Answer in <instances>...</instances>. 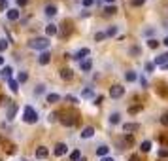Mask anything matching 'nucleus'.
<instances>
[{
  "label": "nucleus",
  "instance_id": "obj_43",
  "mask_svg": "<svg viewBox=\"0 0 168 161\" xmlns=\"http://www.w3.org/2000/svg\"><path fill=\"white\" fill-rule=\"evenodd\" d=\"M100 161H115V159H111V157H108V155H106V157H102Z\"/></svg>",
  "mask_w": 168,
  "mask_h": 161
},
{
  "label": "nucleus",
  "instance_id": "obj_38",
  "mask_svg": "<svg viewBox=\"0 0 168 161\" xmlns=\"http://www.w3.org/2000/svg\"><path fill=\"white\" fill-rule=\"evenodd\" d=\"M161 123H162V125H168V114H164V116L161 117Z\"/></svg>",
  "mask_w": 168,
  "mask_h": 161
},
{
  "label": "nucleus",
  "instance_id": "obj_22",
  "mask_svg": "<svg viewBox=\"0 0 168 161\" xmlns=\"http://www.w3.org/2000/svg\"><path fill=\"white\" fill-rule=\"evenodd\" d=\"M81 97H83V99H93V97H95V93H93V89H83L81 91Z\"/></svg>",
  "mask_w": 168,
  "mask_h": 161
},
{
  "label": "nucleus",
  "instance_id": "obj_26",
  "mask_svg": "<svg viewBox=\"0 0 168 161\" xmlns=\"http://www.w3.org/2000/svg\"><path fill=\"white\" fill-rule=\"evenodd\" d=\"M27 80H28V74H27V72H19V76H17V82H19V83H25Z\"/></svg>",
  "mask_w": 168,
  "mask_h": 161
},
{
  "label": "nucleus",
  "instance_id": "obj_46",
  "mask_svg": "<svg viewBox=\"0 0 168 161\" xmlns=\"http://www.w3.org/2000/svg\"><path fill=\"white\" fill-rule=\"evenodd\" d=\"M162 68H164V70H168V63H166V64H162Z\"/></svg>",
  "mask_w": 168,
  "mask_h": 161
},
{
  "label": "nucleus",
  "instance_id": "obj_35",
  "mask_svg": "<svg viewBox=\"0 0 168 161\" xmlns=\"http://www.w3.org/2000/svg\"><path fill=\"white\" fill-rule=\"evenodd\" d=\"M159 157H168V148H164V150H159Z\"/></svg>",
  "mask_w": 168,
  "mask_h": 161
},
{
  "label": "nucleus",
  "instance_id": "obj_30",
  "mask_svg": "<svg viewBox=\"0 0 168 161\" xmlns=\"http://www.w3.org/2000/svg\"><path fill=\"white\" fill-rule=\"evenodd\" d=\"M147 46H149L151 49H155L157 46H159V42H157V40H153V38H151V40H147Z\"/></svg>",
  "mask_w": 168,
  "mask_h": 161
},
{
  "label": "nucleus",
  "instance_id": "obj_28",
  "mask_svg": "<svg viewBox=\"0 0 168 161\" xmlns=\"http://www.w3.org/2000/svg\"><path fill=\"white\" fill-rule=\"evenodd\" d=\"M104 34H106V38H108V36H115V34H117V27H110Z\"/></svg>",
  "mask_w": 168,
  "mask_h": 161
},
{
  "label": "nucleus",
  "instance_id": "obj_27",
  "mask_svg": "<svg viewBox=\"0 0 168 161\" xmlns=\"http://www.w3.org/2000/svg\"><path fill=\"white\" fill-rule=\"evenodd\" d=\"M140 150H142V152H149V150H151V142L149 140H144L142 146H140Z\"/></svg>",
  "mask_w": 168,
  "mask_h": 161
},
{
  "label": "nucleus",
  "instance_id": "obj_2",
  "mask_svg": "<svg viewBox=\"0 0 168 161\" xmlns=\"http://www.w3.org/2000/svg\"><path fill=\"white\" fill-rule=\"evenodd\" d=\"M23 120L25 123H36L38 121V114L32 106H25V112H23Z\"/></svg>",
  "mask_w": 168,
  "mask_h": 161
},
{
  "label": "nucleus",
  "instance_id": "obj_13",
  "mask_svg": "<svg viewBox=\"0 0 168 161\" xmlns=\"http://www.w3.org/2000/svg\"><path fill=\"white\" fill-rule=\"evenodd\" d=\"M43 12H46V15H47V17H53L55 13H57V6H55V4H47Z\"/></svg>",
  "mask_w": 168,
  "mask_h": 161
},
{
  "label": "nucleus",
  "instance_id": "obj_23",
  "mask_svg": "<svg viewBox=\"0 0 168 161\" xmlns=\"http://www.w3.org/2000/svg\"><path fill=\"white\" fill-rule=\"evenodd\" d=\"M119 120H121V116H119L117 112H114V114L110 116V123H111V125H115V123H119Z\"/></svg>",
  "mask_w": 168,
  "mask_h": 161
},
{
  "label": "nucleus",
  "instance_id": "obj_39",
  "mask_svg": "<svg viewBox=\"0 0 168 161\" xmlns=\"http://www.w3.org/2000/svg\"><path fill=\"white\" fill-rule=\"evenodd\" d=\"M66 101H70L72 104H76V102H77V99H76V97H72V95H68V97H66Z\"/></svg>",
  "mask_w": 168,
  "mask_h": 161
},
{
  "label": "nucleus",
  "instance_id": "obj_11",
  "mask_svg": "<svg viewBox=\"0 0 168 161\" xmlns=\"http://www.w3.org/2000/svg\"><path fill=\"white\" fill-rule=\"evenodd\" d=\"M80 67H81L83 72H89V70L93 68V61H91V59H83V61L80 63Z\"/></svg>",
  "mask_w": 168,
  "mask_h": 161
},
{
  "label": "nucleus",
  "instance_id": "obj_29",
  "mask_svg": "<svg viewBox=\"0 0 168 161\" xmlns=\"http://www.w3.org/2000/svg\"><path fill=\"white\" fill-rule=\"evenodd\" d=\"M117 10H115V6H106V10H104V13H108V15H111V13H115Z\"/></svg>",
  "mask_w": 168,
  "mask_h": 161
},
{
  "label": "nucleus",
  "instance_id": "obj_32",
  "mask_svg": "<svg viewBox=\"0 0 168 161\" xmlns=\"http://www.w3.org/2000/svg\"><path fill=\"white\" fill-rule=\"evenodd\" d=\"M6 48H8V42L6 40H0V55H2V51H6Z\"/></svg>",
  "mask_w": 168,
  "mask_h": 161
},
{
  "label": "nucleus",
  "instance_id": "obj_24",
  "mask_svg": "<svg viewBox=\"0 0 168 161\" xmlns=\"http://www.w3.org/2000/svg\"><path fill=\"white\" fill-rule=\"evenodd\" d=\"M9 89H12V91H15V93H17V91H19V82L12 78V80H9Z\"/></svg>",
  "mask_w": 168,
  "mask_h": 161
},
{
  "label": "nucleus",
  "instance_id": "obj_8",
  "mask_svg": "<svg viewBox=\"0 0 168 161\" xmlns=\"http://www.w3.org/2000/svg\"><path fill=\"white\" fill-rule=\"evenodd\" d=\"M49 61H51V53H49V51H42L40 57H38V63H40V64H47Z\"/></svg>",
  "mask_w": 168,
  "mask_h": 161
},
{
  "label": "nucleus",
  "instance_id": "obj_42",
  "mask_svg": "<svg viewBox=\"0 0 168 161\" xmlns=\"http://www.w3.org/2000/svg\"><path fill=\"white\" fill-rule=\"evenodd\" d=\"M140 110V106H132V108H130V114H134V112H138Z\"/></svg>",
  "mask_w": 168,
  "mask_h": 161
},
{
  "label": "nucleus",
  "instance_id": "obj_45",
  "mask_svg": "<svg viewBox=\"0 0 168 161\" xmlns=\"http://www.w3.org/2000/svg\"><path fill=\"white\" fill-rule=\"evenodd\" d=\"M104 2H108V4H114V2H115V0H104Z\"/></svg>",
  "mask_w": 168,
  "mask_h": 161
},
{
  "label": "nucleus",
  "instance_id": "obj_7",
  "mask_svg": "<svg viewBox=\"0 0 168 161\" xmlns=\"http://www.w3.org/2000/svg\"><path fill=\"white\" fill-rule=\"evenodd\" d=\"M6 15H8L9 21H17V19H19V10H17V8H9L8 12H6Z\"/></svg>",
  "mask_w": 168,
  "mask_h": 161
},
{
  "label": "nucleus",
  "instance_id": "obj_18",
  "mask_svg": "<svg viewBox=\"0 0 168 161\" xmlns=\"http://www.w3.org/2000/svg\"><path fill=\"white\" fill-rule=\"evenodd\" d=\"M46 101H47V102H51V104H53V102H59V101H61V95H57V93H49Z\"/></svg>",
  "mask_w": 168,
  "mask_h": 161
},
{
  "label": "nucleus",
  "instance_id": "obj_37",
  "mask_svg": "<svg viewBox=\"0 0 168 161\" xmlns=\"http://www.w3.org/2000/svg\"><path fill=\"white\" fill-rule=\"evenodd\" d=\"M81 4H83L85 8H89V6H93V4H95V0H83Z\"/></svg>",
  "mask_w": 168,
  "mask_h": 161
},
{
  "label": "nucleus",
  "instance_id": "obj_20",
  "mask_svg": "<svg viewBox=\"0 0 168 161\" xmlns=\"http://www.w3.org/2000/svg\"><path fill=\"white\" fill-rule=\"evenodd\" d=\"M125 80H127V82H136V80H138L136 72H132V70H130V72H127V74H125Z\"/></svg>",
  "mask_w": 168,
  "mask_h": 161
},
{
  "label": "nucleus",
  "instance_id": "obj_3",
  "mask_svg": "<svg viewBox=\"0 0 168 161\" xmlns=\"http://www.w3.org/2000/svg\"><path fill=\"white\" fill-rule=\"evenodd\" d=\"M123 95H125V87H123V85H111L110 87V97L111 99H121Z\"/></svg>",
  "mask_w": 168,
  "mask_h": 161
},
{
  "label": "nucleus",
  "instance_id": "obj_1",
  "mask_svg": "<svg viewBox=\"0 0 168 161\" xmlns=\"http://www.w3.org/2000/svg\"><path fill=\"white\" fill-rule=\"evenodd\" d=\"M49 44H51V42H49L47 38H34V40H30V42H28V48H32V49H40V51H47Z\"/></svg>",
  "mask_w": 168,
  "mask_h": 161
},
{
  "label": "nucleus",
  "instance_id": "obj_5",
  "mask_svg": "<svg viewBox=\"0 0 168 161\" xmlns=\"http://www.w3.org/2000/svg\"><path fill=\"white\" fill-rule=\"evenodd\" d=\"M87 55H89V49H87V48H81V49H77V51L74 53V57H72V59H76V61H80V63H81Z\"/></svg>",
  "mask_w": 168,
  "mask_h": 161
},
{
  "label": "nucleus",
  "instance_id": "obj_16",
  "mask_svg": "<svg viewBox=\"0 0 168 161\" xmlns=\"http://www.w3.org/2000/svg\"><path fill=\"white\" fill-rule=\"evenodd\" d=\"M93 135H95V129L93 127H85L81 131V138H91Z\"/></svg>",
  "mask_w": 168,
  "mask_h": 161
},
{
  "label": "nucleus",
  "instance_id": "obj_36",
  "mask_svg": "<svg viewBox=\"0 0 168 161\" xmlns=\"http://www.w3.org/2000/svg\"><path fill=\"white\" fill-rule=\"evenodd\" d=\"M144 2H145V0H130V4H132V6H142Z\"/></svg>",
  "mask_w": 168,
  "mask_h": 161
},
{
  "label": "nucleus",
  "instance_id": "obj_25",
  "mask_svg": "<svg viewBox=\"0 0 168 161\" xmlns=\"http://www.w3.org/2000/svg\"><path fill=\"white\" fill-rule=\"evenodd\" d=\"M70 159L72 161H80L81 159V152H80V150H74V152L70 154Z\"/></svg>",
  "mask_w": 168,
  "mask_h": 161
},
{
  "label": "nucleus",
  "instance_id": "obj_15",
  "mask_svg": "<svg viewBox=\"0 0 168 161\" xmlns=\"http://www.w3.org/2000/svg\"><path fill=\"white\" fill-rule=\"evenodd\" d=\"M61 123H62V125H66V127H70V125H74V123H76V117H74V116H64L62 120H61Z\"/></svg>",
  "mask_w": 168,
  "mask_h": 161
},
{
  "label": "nucleus",
  "instance_id": "obj_10",
  "mask_svg": "<svg viewBox=\"0 0 168 161\" xmlns=\"http://www.w3.org/2000/svg\"><path fill=\"white\" fill-rule=\"evenodd\" d=\"M47 154H49V150H47L46 146H38V148H36V157H38V159L47 157Z\"/></svg>",
  "mask_w": 168,
  "mask_h": 161
},
{
  "label": "nucleus",
  "instance_id": "obj_14",
  "mask_svg": "<svg viewBox=\"0 0 168 161\" xmlns=\"http://www.w3.org/2000/svg\"><path fill=\"white\" fill-rule=\"evenodd\" d=\"M166 63H168V53H162V55L155 57V63L153 64H161V67H162V64H166Z\"/></svg>",
  "mask_w": 168,
  "mask_h": 161
},
{
  "label": "nucleus",
  "instance_id": "obj_33",
  "mask_svg": "<svg viewBox=\"0 0 168 161\" xmlns=\"http://www.w3.org/2000/svg\"><path fill=\"white\" fill-rule=\"evenodd\" d=\"M0 10H2V12H8V0H0Z\"/></svg>",
  "mask_w": 168,
  "mask_h": 161
},
{
  "label": "nucleus",
  "instance_id": "obj_9",
  "mask_svg": "<svg viewBox=\"0 0 168 161\" xmlns=\"http://www.w3.org/2000/svg\"><path fill=\"white\" fill-rule=\"evenodd\" d=\"M138 129H140V125L138 123H125V125H123V131H125V133H134V131H138Z\"/></svg>",
  "mask_w": 168,
  "mask_h": 161
},
{
  "label": "nucleus",
  "instance_id": "obj_21",
  "mask_svg": "<svg viewBox=\"0 0 168 161\" xmlns=\"http://www.w3.org/2000/svg\"><path fill=\"white\" fill-rule=\"evenodd\" d=\"M46 32H47L49 36L57 34V25H53V23H51V25H47V27H46Z\"/></svg>",
  "mask_w": 168,
  "mask_h": 161
},
{
  "label": "nucleus",
  "instance_id": "obj_4",
  "mask_svg": "<svg viewBox=\"0 0 168 161\" xmlns=\"http://www.w3.org/2000/svg\"><path fill=\"white\" fill-rule=\"evenodd\" d=\"M17 110H19V106H17L15 102L9 104V106H8V112H6V120H8V121H13L15 116H17Z\"/></svg>",
  "mask_w": 168,
  "mask_h": 161
},
{
  "label": "nucleus",
  "instance_id": "obj_44",
  "mask_svg": "<svg viewBox=\"0 0 168 161\" xmlns=\"http://www.w3.org/2000/svg\"><path fill=\"white\" fill-rule=\"evenodd\" d=\"M2 64H4V57H2V55H0V67H2Z\"/></svg>",
  "mask_w": 168,
  "mask_h": 161
},
{
  "label": "nucleus",
  "instance_id": "obj_31",
  "mask_svg": "<svg viewBox=\"0 0 168 161\" xmlns=\"http://www.w3.org/2000/svg\"><path fill=\"white\" fill-rule=\"evenodd\" d=\"M43 91H46V85H43V83H40V85H36V95H42Z\"/></svg>",
  "mask_w": 168,
  "mask_h": 161
},
{
  "label": "nucleus",
  "instance_id": "obj_6",
  "mask_svg": "<svg viewBox=\"0 0 168 161\" xmlns=\"http://www.w3.org/2000/svg\"><path fill=\"white\" fill-rule=\"evenodd\" d=\"M66 152H68V146H66L64 142H61V144H57V146H55V155H57V157L64 155Z\"/></svg>",
  "mask_w": 168,
  "mask_h": 161
},
{
  "label": "nucleus",
  "instance_id": "obj_47",
  "mask_svg": "<svg viewBox=\"0 0 168 161\" xmlns=\"http://www.w3.org/2000/svg\"><path fill=\"white\" fill-rule=\"evenodd\" d=\"M164 46H168V36H166V38H164Z\"/></svg>",
  "mask_w": 168,
  "mask_h": 161
},
{
  "label": "nucleus",
  "instance_id": "obj_17",
  "mask_svg": "<svg viewBox=\"0 0 168 161\" xmlns=\"http://www.w3.org/2000/svg\"><path fill=\"white\" fill-rule=\"evenodd\" d=\"M108 152H110L108 146H98V148H96V155H100V157H106Z\"/></svg>",
  "mask_w": 168,
  "mask_h": 161
},
{
  "label": "nucleus",
  "instance_id": "obj_41",
  "mask_svg": "<svg viewBox=\"0 0 168 161\" xmlns=\"http://www.w3.org/2000/svg\"><path fill=\"white\" fill-rule=\"evenodd\" d=\"M145 68H147V72H151V70L155 68V64H153V63H147V64H145Z\"/></svg>",
  "mask_w": 168,
  "mask_h": 161
},
{
  "label": "nucleus",
  "instance_id": "obj_34",
  "mask_svg": "<svg viewBox=\"0 0 168 161\" xmlns=\"http://www.w3.org/2000/svg\"><path fill=\"white\" fill-rule=\"evenodd\" d=\"M104 38H106V34H104V32H96V34H95V40H96V42L104 40Z\"/></svg>",
  "mask_w": 168,
  "mask_h": 161
},
{
  "label": "nucleus",
  "instance_id": "obj_40",
  "mask_svg": "<svg viewBox=\"0 0 168 161\" xmlns=\"http://www.w3.org/2000/svg\"><path fill=\"white\" fill-rule=\"evenodd\" d=\"M27 4H28V0H17V6H21V8L27 6Z\"/></svg>",
  "mask_w": 168,
  "mask_h": 161
},
{
  "label": "nucleus",
  "instance_id": "obj_12",
  "mask_svg": "<svg viewBox=\"0 0 168 161\" xmlns=\"http://www.w3.org/2000/svg\"><path fill=\"white\" fill-rule=\"evenodd\" d=\"M59 74H61V78H62V80H72V76H74V72H72L70 68H61Z\"/></svg>",
  "mask_w": 168,
  "mask_h": 161
},
{
  "label": "nucleus",
  "instance_id": "obj_19",
  "mask_svg": "<svg viewBox=\"0 0 168 161\" xmlns=\"http://www.w3.org/2000/svg\"><path fill=\"white\" fill-rule=\"evenodd\" d=\"M0 74H2L4 78H8V80H12V67H4Z\"/></svg>",
  "mask_w": 168,
  "mask_h": 161
}]
</instances>
